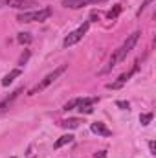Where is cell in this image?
Returning a JSON list of instances; mask_svg holds the SVG:
<instances>
[{
  "instance_id": "1",
  "label": "cell",
  "mask_w": 156,
  "mask_h": 158,
  "mask_svg": "<svg viewBox=\"0 0 156 158\" xmlns=\"http://www.w3.org/2000/svg\"><path fill=\"white\" fill-rule=\"evenodd\" d=\"M140 35H142L140 31H134L132 35H129V37H127V40L123 42V46H121V48L117 50L116 53H114V55L110 57V64H109V66H107V68L103 70V74H105V72H109V70H112V68L116 66L119 61H123V59L127 57V53H129V52H130V50H132V48L136 46V42H138V39H140Z\"/></svg>"
},
{
  "instance_id": "2",
  "label": "cell",
  "mask_w": 156,
  "mask_h": 158,
  "mask_svg": "<svg viewBox=\"0 0 156 158\" xmlns=\"http://www.w3.org/2000/svg\"><path fill=\"white\" fill-rule=\"evenodd\" d=\"M66 68H68V64H63V66H59V68H55V70H53L51 74H48L46 77L42 79V81H40V83L37 85V86H35V88H31V90H30V96H33V94H37L39 90H44V88H46L48 85H51V83H53L55 79L59 77V76H63V74L66 72Z\"/></svg>"
},
{
  "instance_id": "3",
  "label": "cell",
  "mask_w": 156,
  "mask_h": 158,
  "mask_svg": "<svg viewBox=\"0 0 156 158\" xmlns=\"http://www.w3.org/2000/svg\"><path fill=\"white\" fill-rule=\"evenodd\" d=\"M86 31H88V22H84V24H83L81 28H77L76 31L68 33V37L64 39V42H63V44H64V48H68V46H74V44H77L79 40L84 37V33H86Z\"/></svg>"
},
{
  "instance_id": "4",
  "label": "cell",
  "mask_w": 156,
  "mask_h": 158,
  "mask_svg": "<svg viewBox=\"0 0 156 158\" xmlns=\"http://www.w3.org/2000/svg\"><path fill=\"white\" fill-rule=\"evenodd\" d=\"M90 131H92V132H96V134H101V136H112V131H110V129H107V127H105V123H101V121L92 123V125H90Z\"/></svg>"
},
{
  "instance_id": "5",
  "label": "cell",
  "mask_w": 156,
  "mask_h": 158,
  "mask_svg": "<svg viewBox=\"0 0 156 158\" xmlns=\"http://www.w3.org/2000/svg\"><path fill=\"white\" fill-rule=\"evenodd\" d=\"M6 4L11 6V7H17V9H26V7L35 6L33 0H6Z\"/></svg>"
},
{
  "instance_id": "6",
  "label": "cell",
  "mask_w": 156,
  "mask_h": 158,
  "mask_svg": "<svg viewBox=\"0 0 156 158\" xmlns=\"http://www.w3.org/2000/svg\"><path fill=\"white\" fill-rule=\"evenodd\" d=\"M92 4L90 0H63V6L64 7H72V9H77V7H83V6H88Z\"/></svg>"
},
{
  "instance_id": "7",
  "label": "cell",
  "mask_w": 156,
  "mask_h": 158,
  "mask_svg": "<svg viewBox=\"0 0 156 158\" xmlns=\"http://www.w3.org/2000/svg\"><path fill=\"white\" fill-rule=\"evenodd\" d=\"M20 92H22V88H18L17 92H13V94H11L9 98H6V99H4V101L0 103V114H2V112H4V110H6V109H7V107H9V105L13 103V101H15V99H17V96H18Z\"/></svg>"
},
{
  "instance_id": "8",
  "label": "cell",
  "mask_w": 156,
  "mask_h": 158,
  "mask_svg": "<svg viewBox=\"0 0 156 158\" xmlns=\"http://www.w3.org/2000/svg\"><path fill=\"white\" fill-rule=\"evenodd\" d=\"M17 20H18V22H33V20H37V11L20 13V15L17 17Z\"/></svg>"
},
{
  "instance_id": "9",
  "label": "cell",
  "mask_w": 156,
  "mask_h": 158,
  "mask_svg": "<svg viewBox=\"0 0 156 158\" xmlns=\"http://www.w3.org/2000/svg\"><path fill=\"white\" fill-rule=\"evenodd\" d=\"M74 142V136L72 134H64V136H61L55 143H53V149H59V147H63V145H66V143H72Z\"/></svg>"
},
{
  "instance_id": "10",
  "label": "cell",
  "mask_w": 156,
  "mask_h": 158,
  "mask_svg": "<svg viewBox=\"0 0 156 158\" xmlns=\"http://www.w3.org/2000/svg\"><path fill=\"white\" fill-rule=\"evenodd\" d=\"M18 76H20V70H18V68H17V70H13V72H9L6 77L2 79V86H9V85L13 83V79L18 77Z\"/></svg>"
},
{
  "instance_id": "11",
  "label": "cell",
  "mask_w": 156,
  "mask_h": 158,
  "mask_svg": "<svg viewBox=\"0 0 156 158\" xmlns=\"http://www.w3.org/2000/svg\"><path fill=\"white\" fill-rule=\"evenodd\" d=\"M79 123H81V119L70 118V119H63V121H61V127H64V129H77Z\"/></svg>"
},
{
  "instance_id": "12",
  "label": "cell",
  "mask_w": 156,
  "mask_h": 158,
  "mask_svg": "<svg viewBox=\"0 0 156 158\" xmlns=\"http://www.w3.org/2000/svg\"><path fill=\"white\" fill-rule=\"evenodd\" d=\"M17 40H18L20 44H30V42L33 40V35H31V33H28V31H22V33H18Z\"/></svg>"
},
{
  "instance_id": "13",
  "label": "cell",
  "mask_w": 156,
  "mask_h": 158,
  "mask_svg": "<svg viewBox=\"0 0 156 158\" xmlns=\"http://www.w3.org/2000/svg\"><path fill=\"white\" fill-rule=\"evenodd\" d=\"M119 13H121V6H119V4H116V6H114V7L107 13V19L114 20V19H117V15H119Z\"/></svg>"
},
{
  "instance_id": "14",
  "label": "cell",
  "mask_w": 156,
  "mask_h": 158,
  "mask_svg": "<svg viewBox=\"0 0 156 158\" xmlns=\"http://www.w3.org/2000/svg\"><path fill=\"white\" fill-rule=\"evenodd\" d=\"M153 121V112H147V114H140V123L142 125H149Z\"/></svg>"
},
{
  "instance_id": "15",
  "label": "cell",
  "mask_w": 156,
  "mask_h": 158,
  "mask_svg": "<svg viewBox=\"0 0 156 158\" xmlns=\"http://www.w3.org/2000/svg\"><path fill=\"white\" fill-rule=\"evenodd\" d=\"M30 55H31V52H30V50H26V52L18 57V64H20V66H24V64H26V61L30 59Z\"/></svg>"
},
{
  "instance_id": "16",
  "label": "cell",
  "mask_w": 156,
  "mask_h": 158,
  "mask_svg": "<svg viewBox=\"0 0 156 158\" xmlns=\"http://www.w3.org/2000/svg\"><path fill=\"white\" fill-rule=\"evenodd\" d=\"M79 112H83V114H92L94 112V109H92V105H88V107H77Z\"/></svg>"
},
{
  "instance_id": "17",
  "label": "cell",
  "mask_w": 156,
  "mask_h": 158,
  "mask_svg": "<svg viewBox=\"0 0 156 158\" xmlns=\"http://www.w3.org/2000/svg\"><path fill=\"white\" fill-rule=\"evenodd\" d=\"M74 107H77V99H72V101H68V103L64 105V110H72Z\"/></svg>"
},
{
  "instance_id": "18",
  "label": "cell",
  "mask_w": 156,
  "mask_h": 158,
  "mask_svg": "<svg viewBox=\"0 0 156 158\" xmlns=\"http://www.w3.org/2000/svg\"><path fill=\"white\" fill-rule=\"evenodd\" d=\"M116 105L119 107V109H123V110H129V101H116Z\"/></svg>"
},
{
  "instance_id": "19",
  "label": "cell",
  "mask_w": 156,
  "mask_h": 158,
  "mask_svg": "<svg viewBox=\"0 0 156 158\" xmlns=\"http://www.w3.org/2000/svg\"><path fill=\"white\" fill-rule=\"evenodd\" d=\"M151 2H153V0H145V2H143V4H142V7H140V9H138V15H142V13H143V11H145V7H147V6H149V4H151Z\"/></svg>"
},
{
  "instance_id": "20",
  "label": "cell",
  "mask_w": 156,
  "mask_h": 158,
  "mask_svg": "<svg viewBox=\"0 0 156 158\" xmlns=\"http://www.w3.org/2000/svg\"><path fill=\"white\" fill-rule=\"evenodd\" d=\"M119 86H123V83H119V81H117V83H109V85H107V88H112V90H114V88H119Z\"/></svg>"
},
{
  "instance_id": "21",
  "label": "cell",
  "mask_w": 156,
  "mask_h": 158,
  "mask_svg": "<svg viewBox=\"0 0 156 158\" xmlns=\"http://www.w3.org/2000/svg\"><path fill=\"white\" fill-rule=\"evenodd\" d=\"M94 156H96V158H107V151H97Z\"/></svg>"
},
{
  "instance_id": "22",
  "label": "cell",
  "mask_w": 156,
  "mask_h": 158,
  "mask_svg": "<svg viewBox=\"0 0 156 158\" xmlns=\"http://www.w3.org/2000/svg\"><path fill=\"white\" fill-rule=\"evenodd\" d=\"M149 149H151V153H153V155L156 153V143H154V142H149Z\"/></svg>"
},
{
  "instance_id": "23",
  "label": "cell",
  "mask_w": 156,
  "mask_h": 158,
  "mask_svg": "<svg viewBox=\"0 0 156 158\" xmlns=\"http://www.w3.org/2000/svg\"><path fill=\"white\" fill-rule=\"evenodd\" d=\"M92 4H97V2H105V0H90Z\"/></svg>"
}]
</instances>
